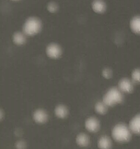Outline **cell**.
<instances>
[{"label": "cell", "mask_w": 140, "mask_h": 149, "mask_svg": "<svg viewBox=\"0 0 140 149\" xmlns=\"http://www.w3.org/2000/svg\"><path fill=\"white\" fill-rule=\"evenodd\" d=\"M114 139L119 143H125L130 139L131 131L129 128L123 124H118L112 130Z\"/></svg>", "instance_id": "cell-2"}, {"label": "cell", "mask_w": 140, "mask_h": 149, "mask_svg": "<svg viewBox=\"0 0 140 149\" xmlns=\"http://www.w3.org/2000/svg\"><path fill=\"white\" fill-rule=\"evenodd\" d=\"M46 53L48 57L55 59L61 56L62 50L60 46L57 44H50L46 49Z\"/></svg>", "instance_id": "cell-4"}, {"label": "cell", "mask_w": 140, "mask_h": 149, "mask_svg": "<svg viewBox=\"0 0 140 149\" xmlns=\"http://www.w3.org/2000/svg\"><path fill=\"white\" fill-rule=\"evenodd\" d=\"M92 9L97 14H103L107 9V6L103 0H94L92 3Z\"/></svg>", "instance_id": "cell-5"}, {"label": "cell", "mask_w": 140, "mask_h": 149, "mask_svg": "<svg viewBox=\"0 0 140 149\" xmlns=\"http://www.w3.org/2000/svg\"><path fill=\"white\" fill-rule=\"evenodd\" d=\"M13 39L15 44L22 45L26 42V35L24 32H17L13 36Z\"/></svg>", "instance_id": "cell-11"}, {"label": "cell", "mask_w": 140, "mask_h": 149, "mask_svg": "<svg viewBox=\"0 0 140 149\" xmlns=\"http://www.w3.org/2000/svg\"><path fill=\"white\" fill-rule=\"evenodd\" d=\"M55 113L59 118H65L67 115V109L64 105L57 106L55 110Z\"/></svg>", "instance_id": "cell-14"}, {"label": "cell", "mask_w": 140, "mask_h": 149, "mask_svg": "<svg viewBox=\"0 0 140 149\" xmlns=\"http://www.w3.org/2000/svg\"><path fill=\"white\" fill-rule=\"evenodd\" d=\"M102 75L105 78L109 79L112 76V72L109 69H105L102 72Z\"/></svg>", "instance_id": "cell-18"}, {"label": "cell", "mask_w": 140, "mask_h": 149, "mask_svg": "<svg viewBox=\"0 0 140 149\" xmlns=\"http://www.w3.org/2000/svg\"><path fill=\"white\" fill-rule=\"evenodd\" d=\"M132 79L136 83H140V70H136L132 72Z\"/></svg>", "instance_id": "cell-17"}, {"label": "cell", "mask_w": 140, "mask_h": 149, "mask_svg": "<svg viewBox=\"0 0 140 149\" xmlns=\"http://www.w3.org/2000/svg\"><path fill=\"white\" fill-rule=\"evenodd\" d=\"M130 27L134 33L140 35V15H136L131 19Z\"/></svg>", "instance_id": "cell-9"}, {"label": "cell", "mask_w": 140, "mask_h": 149, "mask_svg": "<svg viewBox=\"0 0 140 149\" xmlns=\"http://www.w3.org/2000/svg\"><path fill=\"white\" fill-rule=\"evenodd\" d=\"M77 143L81 147L87 146L89 144V138L85 134H80L76 139Z\"/></svg>", "instance_id": "cell-13"}, {"label": "cell", "mask_w": 140, "mask_h": 149, "mask_svg": "<svg viewBox=\"0 0 140 149\" xmlns=\"http://www.w3.org/2000/svg\"><path fill=\"white\" fill-rule=\"evenodd\" d=\"M112 143L108 137L104 136L99 140L98 146L101 149H109L111 147Z\"/></svg>", "instance_id": "cell-12"}, {"label": "cell", "mask_w": 140, "mask_h": 149, "mask_svg": "<svg viewBox=\"0 0 140 149\" xmlns=\"http://www.w3.org/2000/svg\"><path fill=\"white\" fill-rule=\"evenodd\" d=\"M34 118L36 123H43L47 121L48 115L43 110H37L34 114Z\"/></svg>", "instance_id": "cell-10"}, {"label": "cell", "mask_w": 140, "mask_h": 149, "mask_svg": "<svg viewBox=\"0 0 140 149\" xmlns=\"http://www.w3.org/2000/svg\"><path fill=\"white\" fill-rule=\"evenodd\" d=\"M11 1H19L20 0H11Z\"/></svg>", "instance_id": "cell-21"}, {"label": "cell", "mask_w": 140, "mask_h": 149, "mask_svg": "<svg viewBox=\"0 0 140 149\" xmlns=\"http://www.w3.org/2000/svg\"><path fill=\"white\" fill-rule=\"evenodd\" d=\"M118 87L121 92L125 93H130L134 89L132 82L127 79H122L118 84Z\"/></svg>", "instance_id": "cell-6"}, {"label": "cell", "mask_w": 140, "mask_h": 149, "mask_svg": "<svg viewBox=\"0 0 140 149\" xmlns=\"http://www.w3.org/2000/svg\"><path fill=\"white\" fill-rule=\"evenodd\" d=\"M3 117V113L2 112V111L0 110V120L2 119Z\"/></svg>", "instance_id": "cell-20"}, {"label": "cell", "mask_w": 140, "mask_h": 149, "mask_svg": "<svg viewBox=\"0 0 140 149\" xmlns=\"http://www.w3.org/2000/svg\"><path fill=\"white\" fill-rule=\"evenodd\" d=\"M16 146L17 148H19V149H23L25 147V144L23 141H20L18 142L17 144L16 145Z\"/></svg>", "instance_id": "cell-19"}, {"label": "cell", "mask_w": 140, "mask_h": 149, "mask_svg": "<svg viewBox=\"0 0 140 149\" xmlns=\"http://www.w3.org/2000/svg\"><path fill=\"white\" fill-rule=\"evenodd\" d=\"M85 127L90 132H96L98 131L100 128L99 121L95 118H89L85 122Z\"/></svg>", "instance_id": "cell-7"}, {"label": "cell", "mask_w": 140, "mask_h": 149, "mask_svg": "<svg viewBox=\"0 0 140 149\" xmlns=\"http://www.w3.org/2000/svg\"><path fill=\"white\" fill-rule=\"evenodd\" d=\"M58 5L54 2H49L47 5V10L50 13H55L58 10Z\"/></svg>", "instance_id": "cell-16"}, {"label": "cell", "mask_w": 140, "mask_h": 149, "mask_svg": "<svg viewBox=\"0 0 140 149\" xmlns=\"http://www.w3.org/2000/svg\"><path fill=\"white\" fill-rule=\"evenodd\" d=\"M130 131L136 134H140V114L132 118L129 124Z\"/></svg>", "instance_id": "cell-8"}, {"label": "cell", "mask_w": 140, "mask_h": 149, "mask_svg": "<svg viewBox=\"0 0 140 149\" xmlns=\"http://www.w3.org/2000/svg\"><path fill=\"white\" fill-rule=\"evenodd\" d=\"M107 105L105 103L102 102H97L95 107V109L96 112L101 115L105 114L107 112Z\"/></svg>", "instance_id": "cell-15"}, {"label": "cell", "mask_w": 140, "mask_h": 149, "mask_svg": "<svg viewBox=\"0 0 140 149\" xmlns=\"http://www.w3.org/2000/svg\"><path fill=\"white\" fill-rule=\"evenodd\" d=\"M123 100L122 93L117 88H112L106 93L103 102L107 106H113L121 103Z\"/></svg>", "instance_id": "cell-3"}, {"label": "cell", "mask_w": 140, "mask_h": 149, "mask_svg": "<svg viewBox=\"0 0 140 149\" xmlns=\"http://www.w3.org/2000/svg\"><path fill=\"white\" fill-rule=\"evenodd\" d=\"M42 29V22L37 17L27 18L23 26V32L26 36H34L38 33Z\"/></svg>", "instance_id": "cell-1"}]
</instances>
